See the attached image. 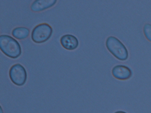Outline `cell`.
<instances>
[{"label":"cell","mask_w":151,"mask_h":113,"mask_svg":"<svg viewBox=\"0 0 151 113\" xmlns=\"http://www.w3.org/2000/svg\"><path fill=\"white\" fill-rule=\"evenodd\" d=\"M56 3V0H35L31 4L30 8L33 11L40 12L54 6Z\"/></svg>","instance_id":"obj_7"},{"label":"cell","mask_w":151,"mask_h":113,"mask_svg":"<svg viewBox=\"0 0 151 113\" xmlns=\"http://www.w3.org/2000/svg\"><path fill=\"white\" fill-rule=\"evenodd\" d=\"M52 33V28L48 23H41L32 30L31 38L35 43L42 44L50 39Z\"/></svg>","instance_id":"obj_3"},{"label":"cell","mask_w":151,"mask_h":113,"mask_svg":"<svg viewBox=\"0 0 151 113\" xmlns=\"http://www.w3.org/2000/svg\"><path fill=\"white\" fill-rule=\"evenodd\" d=\"M113 76L116 79L125 81L132 77L133 73L132 70L124 65H117L112 69Z\"/></svg>","instance_id":"obj_5"},{"label":"cell","mask_w":151,"mask_h":113,"mask_svg":"<svg viewBox=\"0 0 151 113\" xmlns=\"http://www.w3.org/2000/svg\"><path fill=\"white\" fill-rule=\"evenodd\" d=\"M12 35L18 40L25 39L29 36L30 30L26 27H16L12 30Z\"/></svg>","instance_id":"obj_8"},{"label":"cell","mask_w":151,"mask_h":113,"mask_svg":"<svg viewBox=\"0 0 151 113\" xmlns=\"http://www.w3.org/2000/svg\"><path fill=\"white\" fill-rule=\"evenodd\" d=\"M1 113H3V109H2L1 107Z\"/></svg>","instance_id":"obj_11"},{"label":"cell","mask_w":151,"mask_h":113,"mask_svg":"<svg viewBox=\"0 0 151 113\" xmlns=\"http://www.w3.org/2000/svg\"><path fill=\"white\" fill-rule=\"evenodd\" d=\"M0 49L7 56L13 59L22 55V47L19 42L11 36L1 35L0 36Z\"/></svg>","instance_id":"obj_1"},{"label":"cell","mask_w":151,"mask_h":113,"mask_svg":"<svg viewBox=\"0 0 151 113\" xmlns=\"http://www.w3.org/2000/svg\"><path fill=\"white\" fill-rule=\"evenodd\" d=\"M60 44L64 49L68 50H74L79 46V40L74 35L65 34L60 40Z\"/></svg>","instance_id":"obj_6"},{"label":"cell","mask_w":151,"mask_h":113,"mask_svg":"<svg viewBox=\"0 0 151 113\" xmlns=\"http://www.w3.org/2000/svg\"><path fill=\"white\" fill-rule=\"evenodd\" d=\"M9 76L12 82L17 86H22L27 80V72L23 66L17 64L12 66L9 69Z\"/></svg>","instance_id":"obj_4"},{"label":"cell","mask_w":151,"mask_h":113,"mask_svg":"<svg viewBox=\"0 0 151 113\" xmlns=\"http://www.w3.org/2000/svg\"><path fill=\"white\" fill-rule=\"evenodd\" d=\"M143 31L146 39L151 42V24L150 23H146L144 25Z\"/></svg>","instance_id":"obj_9"},{"label":"cell","mask_w":151,"mask_h":113,"mask_svg":"<svg viewBox=\"0 0 151 113\" xmlns=\"http://www.w3.org/2000/svg\"><path fill=\"white\" fill-rule=\"evenodd\" d=\"M106 46L108 50L117 59L121 61L128 59L129 51L127 47L115 36H110L107 38Z\"/></svg>","instance_id":"obj_2"},{"label":"cell","mask_w":151,"mask_h":113,"mask_svg":"<svg viewBox=\"0 0 151 113\" xmlns=\"http://www.w3.org/2000/svg\"><path fill=\"white\" fill-rule=\"evenodd\" d=\"M115 113H127L125 111H116Z\"/></svg>","instance_id":"obj_10"}]
</instances>
